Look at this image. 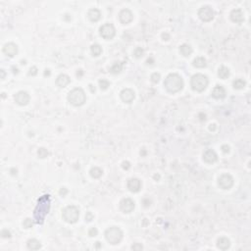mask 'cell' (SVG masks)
Listing matches in <instances>:
<instances>
[{"instance_id":"cell-1","label":"cell","mask_w":251,"mask_h":251,"mask_svg":"<svg viewBox=\"0 0 251 251\" xmlns=\"http://www.w3.org/2000/svg\"><path fill=\"white\" fill-rule=\"evenodd\" d=\"M164 86L171 93L179 92L184 88V80L177 74H170L165 79Z\"/></svg>"},{"instance_id":"cell-2","label":"cell","mask_w":251,"mask_h":251,"mask_svg":"<svg viewBox=\"0 0 251 251\" xmlns=\"http://www.w3.org/2000/svg\"><path fill=\"white\" fill-rule=\"evenodd\" d=\"M68 100L74 106H81L83 104H84L86 100L84 89L81 88H74L72 91H70L69 95H68Z\"/></svg>"},{"instance_id":"cell-3","label":"cell","mask_w":251,"mask_h":251,"mask_svg":"<svg viewBox=\"0 0 251 251\" xmlns=\"http://www.w3.org/2000/svg\"><path fill=\"white\" fill-rule=\"evenodd\" d=\"M208 79L206 76H204L202 74H196L194 75L192 77H191V81H190V84H191V88H192L193 90H196V91H199V92H201V91L206 89V88L208 86Z\"/></svg>"},{"instance_id":"cell-4","label":"cell","mask_w":251,"mask_h":251,"mask_svg":"<svg viewBox=\"0 0 251 251\" xmlns=\"http://www.w3.org/2000/svg\"><path fill=\"white\" fill-rule=\"evenodd\" d=\"M105 237L109 243L118 244L123 238V231L117 227H112L105 231Z\"/></svg>"},{"instance_id":"cell-5","label":"cell","mask_w":251,"mask_h":251,"mask_svg":"<svg viewBox=\"0 0 251 251\" xmlns=\"http://www.w3.org/2000/svg\"><path fill=\"white\" fill-rule=\"evenodd\" d=\"M80 218V210L76 206H68L63 210V219L69 224H75Z\"/></svg>"},{"instance_id":"cell-6","label":"cell","mask_w":251,"mask_h":251,"mask_svg":"<svg viewBox=\"0 0 251 251\" xmlns=\"http://www.w3.org/2000/svg\"><path fill=\"white\" fill-rule=\"evenodd\" d=\"M100 35L105 39H112L115 36L116 30L112 24H105L99 30Z\"/></svg>"},{"instance_id":"cell-7","label":"cell","mask_w":251,"mask_h":251,"mask_svg":"<svg viewBox=\"0 0 251 251\" xmlns=\"http://www.w3.org/2000/svg\"><path fill=\"white\" fill-rule=\"evenodd\" d=\"M198 16L203 22H210L214 18V11L210 6H203L199 9Z\"/></svg>"},{"instance_id":"cell-8","label":"cell","mask_w":251,"mask_h":251,"mask_svg":"<svg viewBox=\"0 0 251 251\" xmlns=\"http://www.w3.org/2000/svg\"><path fill=\"white\" fill-rule=\"evenodd\" d=\"M218 184L220 185V188L223 189H230L232 186V185H234V179H232V177L229 174L222 175L219 177Z\"/></svg>"},{"instance_id":"cell-9","label":"cell","mask_w":251,"mask_h":251,"mask_svg":"<svg viewBox=\"0 0 251 251\" xmlns=\"http://www.w3.org/2000/svg\"><path fill=\"white\" fill-rule=\"evenodd\" d=\"M14 99L17 104L21 105V106H25L30 102V95L26 91H19L14 95Z\"/></svg>"},{"instance_id":"cell-10","label":"cell","mask_w":251,"mask_h":251,"mask_svg":"<svg viewBox=\"0 0 251 251\" xmlns=\"http://www.w3.org/2000/svg\"><path fill=\"white\" fill-rule=\"evenodd\" d=\"M121 210L125 213H131L134 211V200H131V198H125L123 199L120 203Z\"/></svg>"},{"instance_id":"cell-11","label":"cell","mask_w":251,"mask_h":251,"mask_svg":"<svg viewBox=\"0 0 251 251\" xmlns=\"http://www.w3.org/2000/svg\"><path fill=\"white\" fill-rule=\"evenodd\" d=\"M119 18H120V21L123 23V24H130V23L133 21L134 19V15L129 9H123V10L120 12L119 14Z\"/></svg>"},{"instance_id":"cell-12","label":"cell","mask_w":251,"mask_h":251,"mask_svg":"<svg viewBox=\"0 0 251 251\" xmlns=\"http://www.w3.org/2000/svg\"><path fill=\"white\" fill-rule=\"evenodd\" d=\"M121 98L126 103H131L134 99V92L131 88H125L121 91Z\"/></svg>"},{"instance_id":"cell-13","label":"cell","mask_w":251,"mask_h":251,"mask_svg":"<svg viewBox=\"0 0 251 251\" xmlns=\"http://www.w3.org/2000/svg\"><path fill=\"white\" fill-rule=\"evenodd\" d=\"M3 52L9 57H14L18 53V46L13 42H9L4 45L3 47Z\"/></svg>"},{"instance_id":"cell-14","label":"cell","mask_w":251,"mask_h":251,"mask_svg":"<svg viewBox=\"0 0 251 251\" xmlns=\"http://www.w3.org/2000/svg\"><path fill=\"white\" fill-rule=\"evenodd\" d=\"M127 188H129L131 192H138L141 188V182L138 179H130L127 181Z\"/></svg>"},{"instance_id":"cell-15","label":"cell","mask_w":251,"mask_h":251,"mask_svg":"<svg viewBox=\"0 0 251 251\" xmlns=\"http://www.w3.org/2000/svg\"><path fill=\"white\" fill-rule=\"evenodd\" d=\"M217 159H218L217 154L212 149L206 150V151H205L204 154H203V160L206 162V163H209V164L215 163L217 161Z\"/></svg>"},{"instance_id":"cell-16","label":"cell","mask_w":251,"mask_h":251,"mask_svg":"<svg viewBox=\"0 0 251 251\" xmlns=\"http://www.w3.org/2000/svg\"><path fill=\"white\" fill-rule=\"evenodd\" d=\"M231 19L232 22L236 23V24H240L244 21V16L243 12L240 10V9H235L231 13Z\"/></svg>"},{"instance_id":"cell-17","label":"cell","mask_w":251,"mask_h":251,"mask_svg":"<svg viewBox=\"0 0 251 251\" xmlns=\"http://www.w3.org/2000/svg\"><path fill=\"white\" fill-rule=\"evenodd\" d=\"M212 96L216 99H222L226 96V90L222 85H217L212 91Z\"/></svg>"},{"instance_id":"cell-18","label":"cell","mask_w":251,"mask_h":251,"mask_svg":"<svg viewBox=\"0 0 251 251\" xmlns=\"http://www.w3.org/2000/svg\"><path fill=\"white\" fill-rule=\"evenodd\" d=\"M71 83L70 77L65 74H62L57 77L56 79V84L60 88H66V86Z\"/></svg>"},{"instance_id":"cell-19","label":"cell","mask_w":251,"mask_h":251,"mask_svg":"<svg viewBox=\"0 0 251 251\" xmlns=\"http://www.w3.org/2000/svg\"><path fill=\"white\" fill-rule=\"evenodd\" d=\"M88 16L89 18V20L91 22H97L101 18V12H100L98 9H90L88 13Z\"/></svg>"},{"instance_id":"cell-20","label":"cell","mask_w":251,"mask_h":251,"mask_svg":"<svg viewBox=\"0 0 251 251\" xmlns=\"http://www.w3.org/2000/svg\"><path fill=\"white\" fill-rule=\"evenodd\" d=\"M218 247L222 249V250H227L228 248L230 247L231 245V241L229 238H227V237H221V238L218 239Z\"/></svg>"},{"instance_id":"cell-21","label":"cell","mask_w":251,"mask_h":251,"mask_svg":"<svg viewBox=\"0 0 251 251\" xmlns=\"http://www.w3.org/2000/svg\"><path fill=\"white\" fill-rule=\"evenodd\" d=\"M180 51L181 53V55H184L185 57H188L192 53V47L188 44H182L180 46Z\"/></svg>"},{"instance_id":"cell-22","label":"cell","mask_w":251,"mask_h":251,"mask_svg":"<svg viewBox=\"0 0 251 251\" xmlns=\"http://www.w3.org/2000/svg\"><path fill=\"white\" fill-rule=\"evenodd\" d=\"M40 247H41V244L38 239L33 238L28 241V248L30 250H38Z\"/></svg>"},{"instance_id":"cell-23","label":"cell","mask_w":251,"mask_h":251,"mask_svg":"<svg viewBox=\"0 0 251 251\" xmlns=\"http://www.w3.org/2000/svg\"><path fill=\"white\" fill-rule=\"evenodd\" d=\"M206 65H207L206 60H205V58L203 57H197L193 60V66L196 68H204L206 67Z\"/></svg>"},{"instance_id":"cell-24","label":"cell","mask_w":251,"mask_h":251,"mask_svg":"<svg viewBox=\"0 0 251 251\" xmlns=\"http://www.w3.org/2000/svg\"><path fill=\"white\" fill-rule=\"evenodd\" d=\"M218 75H219V77H221V79L226 80V79H228V77H229V76H230V70L228 69L227 67L222 66V67L220 68V69H219Z\"/></svg>"},{"instance_id":"cell-25","label":"cell","mask_w":251,"mask_h":251,"mask_svg":"<svg viewBox=\"0 0 251 251\" xmlns=\"http://www.w3.org/2000/svg\"><path fill=\"white\" fill-rule=\"evenodd\" d=\"M123 70V63L121 62H117L110 68V72L114 75H117L119 73H121V71Z\"/></svg>"},{"instance_id":"cell-26","label":"cell","mask_w":251,"mask_h":251,"mask_svg":"<svg viewBox=\"0 0 251 251\" xmlns=\"http://www.w3.org/2000/svg\"><path fill=\"white\" fill-rule=\"evenodd\" d=\"M102 174H103V171L98 167H93L90 170V176L94 177V179H98V177L102 176Z\"/></svg>"},{"instance_id":"cell-27","label":"cell","mask_w":251,"mask_h":251,"mask_svg":"<svg viewBox=\"0 0 251 251\" xmlns=\"http://www.w3.org/2000/svg\"><path fill=\"white\" fill-rule=\"evenodd\" d=\"M90 50L93 56H99L102 53V48L99 44H92L90 47Z\"/></svg>"},{"instance_id":"cell-28","label":"cell","mask_w":251,"mask_h":251,"mask_svg":"<svg viewBox=\"0 0 251 251\" xmlns=\"http://www.w3.org/2000/svg\"><path fill=\"white\" fill-rule=\"evenodd\" d=\"M232 85H234V88L235 89H242V88H244V86H245V81L243 80H241V79H237L234 81Z\"/></svg>"},{"instance_id":"cell-29","label":"cell","mask_w":251,"mask_h":251,"mask_svg":"<svg viewBox=\"0 0 251 251\" xmlns=\"http://www.w3.org/2000/svg\"><path fill=\"white\" fill-rule=\"evenodd\" d=\"M99 86L102 90H105V89H107L109 86H110V83H109L107 80L102 79V80L99 81Z\"/></svg>"},{"instance_id":"cell-30","label":"cell","mask_w":251,"mask_h":251,"mask_svg":"<svg viewBox=\"0 0 251 251\" xmlns=\"http://www.w3.org/2000/svg\"><path fill=\"white\" fill-rule=\"evenodd\" d=\"M23 226H24V228H26V229H30V228L34 226V222L31 219L27 218L24 221V223H23Z\"/></svg>"},{"instance_id":"cell-31","label":"cell","mask_w":251,"mask_h":251,"mask_svg":"<svg viewBox=\"0 0 251 251\" xmlns=\"http://www.w3.org/2000/svg\"><path fill=\"white\" fill-rule=\"evenodd\" d=\"M134 55L136 58H140L143 56V49L141 47H136L134 51Z\"/></svg>"},{"instance_id":"cell-32","label":"cell","mask_w":251,"mask_h":251,"mask_svg":"<svg viewBox=\"0 0 251 251\" xmlns=\"http://www.w3.org/2000/svg\"><path fill=\"white\" fill-rule=\"evenodd\" d=\"M38 157L39 158H45V157H47L48 156V151H47V149H45V148H40L39 150H38Z\"/></svg>"},{"instance_id":"cell-33","label":"cell","mask_w":251,"mask_h":251,"mask_svg":"<svg viewBox=\"0 0 251 251\" xmlns=\"http://www.w3.org/2000/svg\"><path fill=\"white\" fill-rule=\"evenodd\" d=\"M151 81L153 83L157 84L159 81H160V74H158V73H154V74L151 75Z\"/></svg>"},{"instance_id":"cell-34","label":"cell","mask_w":251,"mask_h":251,"mask_svg":"<svg viewBox=\"0 0 251 251\" xmlns=\"http://www.w3.org/2000/svg\"><path fill=\"white\" fill-rule=\"evenodd\" d=\"M97 234H98V231L96 228H91V229L88 231V235L90 236H96Z\"/></svg>"},{"instance_id":"cell-35","label":"cell","mask_w":251,"mask_h":251,"mask_svg":"<svg viewBox=\"0 0 251 251\" xmlns=\"http://www.w3.org/2000/svg\"><path fill=\"white\" fill-rule=\"evenodd\" d=\"M29 75H30V76H33V77L38 75V68L34 67H34H31L30 69Z\"/></svg>"},{"instance_id":"cell-36","label":"cell","mask_w":251,"mask_h":251,"mask_svg":"<svg viewBox=\"0 0 251 251\" xmlns=\"http://www.w3.org/2000/svg\"><path fill=\"white\" fill-rule=\"evenodd\" d=\"M1 235H2V237H4V238H7V237L11 236V232L9 231L8 230H3L1 231Z\"/></svg>"},{"instance_id":"cell-37","label":"cell","mask_w":251,"mask_h":251,"mask_svg":"<svg viewBox=\"0 0 251 251\" xmlns=\"http://www.w3.org/2000/svg\"><path fill=\"white\" fill-rule=\"evenodd\" d=\"M131 248H133L134 250H141L142 249V245H141L140 243H134L133 246H131Z\"/></svg>"},{"instance_id":"cell-38","label":"cell","mask_w":251,"mask_h":251,"mask_svg":"<svg viewBox=\"0 0 251 251\" xmlns=\"http://www.w3.org/2000/svg\"><path fill=\"white\" fill-rule=\"evenodd\" d=\"M222 151L224 153H229L230 152V146L229 145H227V144H224L222 146Z\"/></svg>"},{"instance_id":"cell-39","label":"cell","mask_w":251,"mask_h":251,"mask_svg":"<svg viewBox=\"0 0 251 251\" xmlns=\"http://www.w3.org/2000/svg\"><path fill=\"white\" fill-rule=\"evenodd\" d=\"M92 219H93V215H92V214H91L90 212L86 213V216H85V220L86 221L90 222V221H92Z\"/></svg>"},{"instance_id":"cell-40","label":"cell","mask_w":251,"mask_h":251,"mask_svg":"<svg viewBox=\"0 0 251 251\" xmlns=\"http://www.w3.org/2000/svg\"><path fill=\"white\" fill-rule=\"evenodd\" d=\"M59 193H60V195L61 196H66V194L68 193V190H67V188H62L61 189H60V191H59Z\"/></svg>"},{"instance_id":"cell-41","label":"cell","mask_w":251,"mask_h":251,"mask_svg":"<svg viewBox=\"0 0 251 251\" xmlns=\"http://www.w3.org/2000/svg\"><path fill=\"white\" fill-rule=\"evenodd\" d=\"M123 168L125 169V170H127V169H130V167H131V164H130V162H127V161H125V162H123Z\"/></svg>"},{"instance_id":"cell-42","label":"cell","mask_w":251,"mask_h":251,"mask_svg":"<svg viewBox=\"0 0 251 251\" xmlns=\"http://www.w3.org/2000/svg\"><path fill=\"white\" fill-rule=\"evenodd\" d=\"M44 76H45V77H49V76H50V71H49L48 69L45 70V72H44Z\"/></svg>"},{"instance_id":"cell-43","label":"cell","mask_w":251,"mask_h":251,"mask_svg":"<svg viewBox=\"0 0 251 251\" xmlns=\"http://www.w3.org/2000/svg\"><path fill=\"white\" fill-rule=\"evenodd\" d=\"M89 88L91 90V92H95V88H94L92 84H89Z\"/></svg>"},{"instance_id":"cell-44","label":"cell","mask_w":251,"mask_h":251,"mask_svg":"<svg viewBox=\"0 0 251 251\" xmlns=\"http://www.w3.org/2000/svg\"><path fill=\"white\" fill-rule=\"evenodd\" d=\"M11 174L12 175H17V170H15V169H11Z\"/></svg>"},{"instance_id":"cell-45","label":"cell","mask_w":251,"mask_h":251,"mask_svg":"<svg viewBox=\"0 0 251 251\" xmlns=\"http://www.w3.org/2000/svg\"><path fill=\"white\" fill-rule=\"evenodd\" d=\"M209 129H210V131H214L216 129V127H215V125H210Z\"/></svg>"},{"instance_id":"cell-46","label":"cell","mask_w":251,"mask_h":251,"mask_svg":"<svg viewBox=\"0 0 251 251\" xmlns=\"http://www.w3.org/2000/svg\"><path fill=\"white\" fill-rule=\"evenodd\" d=\"M162 36H163V38H164V39H165V38H167L166 40H168V39H169V38H170V36H169V34H163V35H162Z\"/></svg>"},{"instance_id":"cell-47","label":"cell","mask_w":251,"mask_h":251,"mask_svg":"<svg viewBox=\"0 0 251 251\" xmlns=\"http://www.w3.org/2000/svg\"><path fill=\"white\" fill-rule=\"evenodd\" d=\"M79 71H80V72H77V75L79 76V77H81V76H83V72H81V70H79Z\"/></svg>"},{"instance_id":"cell-48","label":"cell","mask_w":251,"mask_h":251,"mask_svg":"<svg viewBox=\"0 0 251 251\" xmlns=\"http://www.w3.org/2000/svg\"><path fill=\"white\" fill-rule=\"evenodd\" d=\"M13 70H14V71H13V73H14V74H18V72H19V71H18L17 68L15 69V67H13Z\"/></svg>"},{"instance_id":"cell-49","label":"cell","mask_w":251,"mask_h":251,"mask_svg":"<svg viewBox=\"0 0 251 251\" xmlns=\"http://www.w3.org/2000/svg\"><path fill=\"white\" fill-rule=\"evenodd\" d=\"M1 73H2V80L5 77V72H4V70H1Z\"/></svg>"},{"instance_id":"cell-50","label":"cell","mask_w":251,"mask_h":251,"mask_svg":"<svg viewBox=\"0 0 251 251\" xmlns=\"http://www.w3.org/2000/svg\"><path fill=\"white\" fill-rule=\"evenodd\" d=\"M154 177H155V179H157V180H158V179H159V175H155Z\"/></svg>"}]
</instances>
